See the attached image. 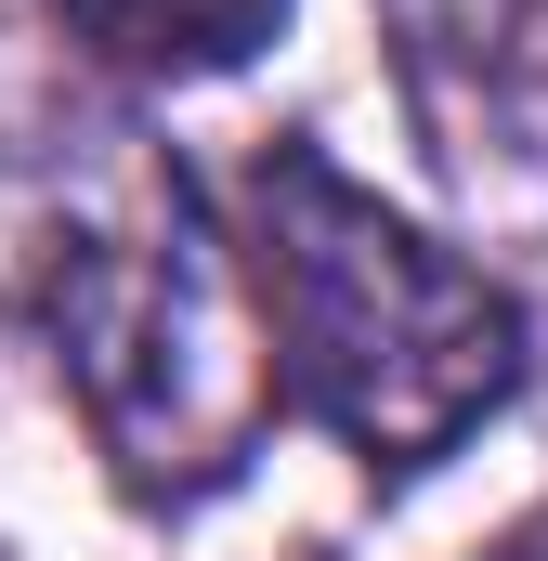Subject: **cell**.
<instances>
[{"label": "cell", "mask_w": 548, "mask_h": 561, "mask_svg": "<svg viewBox=\"0 0 548 561\" xmlns=\"http://www.w3.org/2000/svg\"><path fill=\"white\" fill-rule=\"evenodd\" d=\"M0 313H26L144 510H196L274 419V327L196 170L105 66L0 26Z\"/></svg>", "instance_id": "1"}, {"label": "cell", "mask_w": 548, "mask_h": 561, "mask_svg": "<svg viewBox=\"0 0 548 561\" xmlns=\"http://www.w3.org/2000/svg\"><path fill=\"white\" fill-rule=\"evenodd\" d=\"M236 249H249V287H262L287 405L366 483H418L483 419H510V392L536 366L523 300L470 249L418 236L392 196H366L313 131H274L249 157Z\"/></svg>", "instance_id": "2"}, {"label": "cell", "mask_w": 548, "mask_h": 561, "mask_svg": "<svg viewBox=\"0 0 548 561\" xmlns=\"http://www.w3.org/2000/svg\"><path fill=\"white\" fill-rule=\"evenodd\" d=\"M418 144L483 236H548V0H379Z\"/></svg>", "instance_id": "3"}, {"label": "cell", "mask_w": 548, "mask_h": 561, "mask_svg": "<svg viewBox=\"0 0 548 561\" xmlns=\"http://www.w3.org/2000/svg\"><path fill=\"white\" fill-rule=\"evenodd\" d=\"M39 13L105 79H222L287 26V0H39Z\"/></svg>", "instance_id": "4"}, {"label": "cell", "mask_w": 548, "mask_h": 561, "mask_svg": "<svg viewBox=\"0 0 548 561\" xmlns=\"http://www.w3.org/2000/svg\"><path fill=\"white\" fill-rule=\"evenodd\" d=\"M483 561H548V510H536V523H523V536H496V549H483Z\"/></svg>", "instance_id": "5"}]
</instances>
